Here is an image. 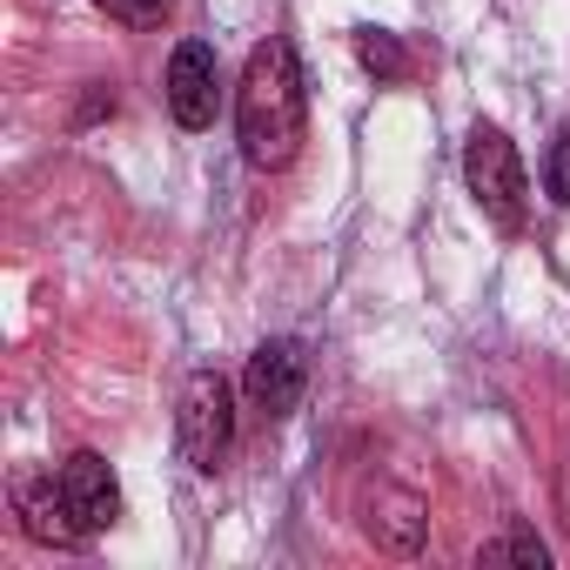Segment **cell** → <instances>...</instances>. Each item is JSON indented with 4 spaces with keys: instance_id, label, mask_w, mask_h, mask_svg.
Masks as SVG:
<instances>
[{
    "instance_id": "obj_1",
    "label": "cell",
    "mask_w": 570,
    "mask_h": 570,
    "mask_svg": "<svg viewBox=\"0 0 570 570\" xmlns=\"http://www.w3.org/2000/svg\"><path fill=\"white\" fill-rule=\"evenodd\" d=\"M235 135H242V161L262 168V175H282V168L303 155L309 95H303L296 48L282 41V35L255 41V55H248V68H242V88H235Z\"/></svg>"
},
{
    "instance_id": "obj_2",
    "label": "cell",
    "mask_w": 570,
    "mask_h": 570,
    "mask_svg": "<svg viewBox=\"0 0 570 570\" xmlns=\"http://www.w3.org/2000/svg\"><path fill=\"white\" fill-rule=\"evenodd\" d=\"M463 181H470L476 208H483L503 235L523 228V215H530V181H523V161H517V148H510L503 128H490V121L470 128V141H463Z\"/></svg>"
},
{
    "instance_id": "obj_3",
    "label": "cell",
    "mask_w": 570,
    "mask_h": 570,
    "mask_svg": "<svg viewBox=\"0 0 570 570\" xmlns=\"http://www.w3.org/2000/svg\"><path fill=\"white\" fill-rule=\"evenodd\" d=\"M175 443L195 470H222L228 443H235V390L222 370H195L181 383V410H175Z\"/></svg>"
},
{
    "instance_id": "obj_4",
    "label": "cell",
    "mask_w": 570,
    "mask_h": 570,
    "mask_svg": "<svg viewBox=\"0 0 570 570\" xmlns=\"http://www.w3.org/2000/svg\"><path fill=\"white\" fill-rule=\"evenodd\" d=\"M161 95H168L175 128H215V108H222V61H215V48L208 41H181L168 55Z\"/></svg>"
},
{
    "instance_id": "obj_5",
    "label": "cell",
    "mask_w": 570,
    "mask_h": 570,
    "mask_svg": "<svg viewBox=\"0 0 570 570\" xmlns=\"http://www.w3.org/2000/svg\"><path fill=\"white\" fill-rule=\"evenodd\" d=\"M242 390H248V410L289 416V410L303 403V390H309V356H303V343H289V336L262 343V350L248 356V370H242Z\"/></svg>"
},
{
    "instance_id": "obj_6",
    "label": "cell",
    "mask_w": 570,
    "mask_h": 570,
    "mask_svg": "<svg viewBox=\"0 0 570 570\" xmlns=\"http://www.w3.org/2000/svg\"><path fill=\"white\" fill-rule=\"evenodd\" d=\"M61 497H68V510H75V523L88 537L115 530V517H121V483H115V470H108L101 450H75L61 463Z\"/></svg>"
},
{
    "instance_id": "obj_7",
    "label": "cell",
    "mask_w": 570,
    "mask_h": 570,
    "mask_svg": "<svg viewBox=\"0 0 570 570\" xmlns=\"http://www.w3.org/2000/svg\"><path fill=\"white\" fill-rule=\"evenodd\" d=\"M14 510H21V530L35 537V543H81L88 530L75 523V510H68V497H61V476H14Z\"/></svg>"
},
{
    "instance_id": "obj_8",
    "label": "cell",
    "mask_w": 570,
    "mask_h": 570,
    "mask_svg": "<svg viewBox=\"0 0 570 570\" xmlns=\"http://www.w3.org/2000/svg\"><path fill=\"white\" fill-rule=\"evenodd\" d=\"M356 55H363V68H370L376 81H403V75H410L403 41H396V35H383V28H363V35H356Z\"/></svg>"
},
{
    "instance_id": "obj_9",
    "label": "cell",
    "mask_w": 570,
    "mask_h": 570,
    "mask_svg": "<svg viewBox=\"0 0 570 570\" xmlns=\"http://www.w3.org/2000/svg\"><path fill=\"white\" fill-rule=\"evenodd\" d=\"M476 563H530V570H543V563H550V550H543V537H537V530H510V537L483 543V550H476Z\"/></svg>"
},
{
    "instance_id": "obj_10",
    "label": "cell",
    "mask_w": 570,
    "mask_h": 570,
    "mask_svg": "<svg viewBox=\"0 0 570 570\" xmlns=\"http://www.w3.org/2000/svg\"><path fill=\"white\" fill-rule=\"evenodd\" d=\"M95 8L108 21H121V28H161L175 14V0H95Z\"/></svg>"
},
{
    "instance_id": "obj_11",
    "label": "cell",
    "mask_w": 570,
    "mask_h": 570,
    "mask_svg": "<svg viewBox=\"0 0 570 570\" xmlns=\"http://www.w3.org/2000/svg\"><path fill=\"white\" fill-rule=\"evenodd\" d=\"M543 188H550V202H570V128L550 141V161H543Z\"/></svg>"
}]
</instances>
